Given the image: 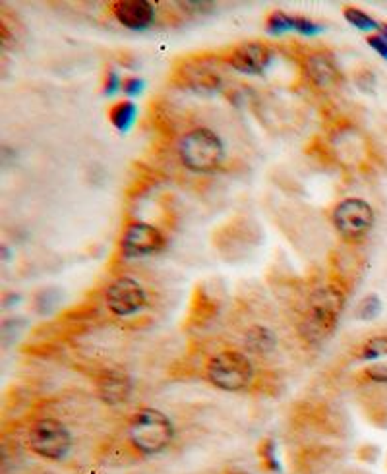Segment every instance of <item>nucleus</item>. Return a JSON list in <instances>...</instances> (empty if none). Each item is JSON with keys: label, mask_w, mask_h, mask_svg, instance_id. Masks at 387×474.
<instances>
[{"label": "nucleus", "mask_w": 387, "mask_h": 474, "mask_svg": "<svg viewBox=\"0 0 387 474\" xmlns=\"http://www.w3.org/2000/svg\"><path fill=\"white\" fill-rule=\"evenodd\" d=\"M344 294L333 284L321 286L310 298L306 316L301 321V335L308 343H321L333 333L339 316L343 312Z\"/></svg>", "instance_id": "f257e3e1"}, {"label": "nucleus", "mask_w": 387, "mask_h": 474, "mask_svg": "<svg viewBox=\"0 0 387 474\" xmlns=\"http://www.w3.org/2000/svg\"><path fill=\"white\" fill-rule=\"evenodd\" d=\"M128 436L132 448L136 449L139 455L151 457V455L163 453L165 449L171 445L174 428L167 414L157 408L144 406L130 418Z\"/></svg>", "instance_id": "f03ea898"}, {"label": "nucleus", "mask_w": 387, "mask_h": 474, "mask_svg": "<svg viewBox=\"0 0 387 474\" xmlns=\"http://www.w3.org/2000/svg\"><path fill=\"white\" fill-rule=\"evenodd\" d=\"M179 157L188 171L211 173L223 163L225 146L213 130H190L179 142Z\"/></svg>", "instance_id": "7ed1b4c3"}, {"label": "nucleus", "mask_w": 387, "mask_h": 474, "mask_svg": "<svg viewBox=\"0 0 387 474\" xmlns=\"http://www.w3.org/2000/svg\"><path fill=\"white\" fill-rule=\"evenodd\" d=\"M207 379L217 389L236 393L252 383L254 366L246 354L238 351H223L207 362Z\"/></svg>", "instance_id": "20e7f679"}, {"label": "nucleus", "mask_w": 387, "mask_h": 474, "mask_svg": "<svg viewBox=\"0 0 387 474\" xmlns=\"http://www.w3.org/2000/svg\"><path fill=\"white\" fill-rule=\"evenodd\" d=\"M27 445L35 455L47 461H62L70 453L72 436L68 428L54 418H41L29 428Z\"/></svg>", "instance_id": "39448f33"}, {"label": "nucleus", "mask_w": 387, "mask_h": 474, "mask_svg": "<svg viewBox=\"0 0 387 474\" xmlns=\"http://www.w3.org/2000/svg\"><path fill=\"white\" fill-rule=\"evenodd\" d=\"M331 221L341 238L358 242L364 238L374 224V209L361 198H347L333 207Z\"/></svg>", "instance_id": "423d86ee"}, {"label": "nucleus", "mask_w": 387, "mask_h": 474, "mask_svg": "<svg viewBox=\"0 0 387 474\" xmlns=\"http://www.w3.org/2000/svg\"><path fill=\"white\" fill-rule=\"evenodd\" d=\"M105 304L116 318H128L146 308L147 296L144 286L136 279L119 277L109 284L105 293Z\"/></svg>", "instance_id": "0eeeda50"}, {"label": "nucleus", "mask_w": 387, "mask_h": 474, "mask_svg": "<svg viewBox=\"0 0 387 474\" xmlns=\"http://www.w3.org/2000/svg\"><path fill=\"white\" fill-rule=\"evenodd\" d=\"M165 248L163 233L149 223H130L121 236V252L124 258H144Z\"/></svg>", "instance_id": "6e6552de"}, {"label": "nucleus", "mask_w": 387, "mask_h": 474, "mask_svg": "<svg viewBox=\"0 0 387 474\" xmlns=\"http://www.w3.org/2000/svg\"><path fill=\"white\" fill-rule=\"evenodd\" d=\"M271 56H273V52L267 45L252 41V43H242L234 47L229 52L227 62L242 74H261L267 68V64L271 62Z\"/></svg>", "instance_id": "1a4fd4ad"}, {"label": "nucleus", "mask_w": 387, "mask_h": 474, "mask_svg": "<svg viewBox=\"0 0 387 474\" xmlns=\"http://www.w3.org/2000/svg\"><path fill=\"white\" fill-rule=\"evenodd\" d=\"M112 14L121 26L128 29H146L155 20L153 6L146 0H121L112 4Z\"/></svg>", "instance_id": "9d476101"}, {"label": "nucleus", "mask_w": 387, "mask_h": 474, "mask_svg": "<svg viewBox=\"0 0 387 474\" xmlns=\"http://www.w3.org/2000/svg\"><path fill=\"white\" fill-rule=\"evenodd\" d=\"M306 74L312 84L321 89L335 87L341 82V72L329 52H312L306 59Z\"/></svg>", "instance_id": "9b49d317"}, {"label": "nucleus", "mask_w": 387, "mask_h": 474, "mask_svg": "<svg viewBox=\"0 0 387 474\" xmlns=\"http://www.w3.org/2000/svg\"><path fill=\"white\" fill-rule=\"evenodd\" d=\"M97 393L107 405H121L128 401L132 393V381L128 376L119 372H107L97 379Z\"/></svg>", "instance_id": "f8f14e48"}, {"label": "nucleus", "mask_w": 387, "mask_h": 474, "mask_svg": "<svg viewBox=\"0 0 387 474\" xmlns=\"http://www.w3.org/2000/svg\"><path fill=\"white\" fill-rule=\"evenodd\" d=\"M174 82L179 86L198 89V91H215L221 86V79L217 74L198 64H184V68L176 72Z\"/></svg>", "instance_id": "ddd939ff"}, {"label": "nucleus", "mask_w": 387, "mask_h": 474, "mask_svg": "<svg viewBox=\"0 0 387 474\" xmlns=\"http://www.w3.org/2000/svg\"><path fill=\"white\" fill-rule=\"evenodd\" d=\"M246 346L252 353H267L273 351L277 345V339L273 335V331H269L264 326H254L246 331Z\"/></svg>", "instance_id": "4468645a"}, {"label": "nucleus", "mask_w": 387, "mask_h": 474, "mask_svg": "<svg viewBox=\"0 0 387 474\" xmlns=\"http://www.w3.org/2000/svg\"><path fill=\"white\" fill-rule=\"evenodd\" d=\"M136 114H138V107L132 103V101H121V103H114L109 111V118L114 124V128L121 130V132H128L130 126L136 121Z\"/></svg>", "instance_id": "2eb2a0df"}, {"label": "nucleus", "mask_w": 387, "mask_h": 474, "mask_svg": "<svg viewBox=\"0 0 387 474\" xmlns=\"http://www.w3.org/2000/svg\"><path fill=\"white\" fill-rule=\"evenodd\" d=\"M381 356H387V335H378L368 339L361 346V353H358L361 360H378Z\"/></svg>", "instance_id": "dca6fc26"}, {"label": "nucleus", "mask_w": 387, "mask_h": 474, "mask_svg": "<svg viewBox=\"0 0 387 474\" xmlns=\"http://www.w3.org/2000/svg\"><path fill=\"white\" fill-rule=\"evenodd\" d=\"M294 29V17L284 14L281 10H275L271 12L269 17H267V31L273 35H281L284 31H291Z\"/></svg>", "instance_id": "f3484780"}, {"label": "nucleus", "mask_w": 387, "mask_h": 474, "mask_svg": "<svg viewBox=\"0 0 387 474\" xmlns=\"http://www.w3.org/2000/svg\"><path fill=\"white\" fill-rule=\"evenodd\" d=\"M344 20L351 24V26L358 27L362 31H370V29H379V24L370 17L366 12H362L358 8H344Z\"/></svg>", "instance_id": "a211bd4d"}, {"label": "nucleus", "mask_w": 387, "mask_h": 474, "mask_svg": "<svg viewBox=\"0 0 387 474\" xmlns=\"http://www.w3.org/2000/svg\"><path fill=\"white\" fill-rule=\"evenodd\" d=\"M381 312V300H379L376 294H368L366 298H362L358 308H356V316L362 319V321H370V319H376Z\"/></svg>", "instance_id": "6ab92c4d"}, {"label": "nucleus", "mask_w": 387, "mask_h": 474, "mask_svg": "<svg viewBox=\"0 0 387 474\" xmlns=\"http://www.w3.org/2000/svg\"><path fill=\"white\" fill-rule=\"evenodd\" d=\"M259 451H261V461H264V465L269 468V471H277L279 468V463H277L275 459V443L271 440H266L261 441V448H259Z\"/></svg>", "instance_id": "aec40b11"}, {"label": "nucleus", "mask_w": 387, "mask_h": 474, "mask_svg": "<svg viewBox=\"0 0 387 474\" xmlns=\"http://www.w3.org/2000/svg\"><path fill=\"white\" fill-rule=\"evenodd\" d=\"M294 31H298V33L302 35H316L321 31V26L314 24V22L308 20V17L296 16L294 17Z\"/></svg>", "instance_id": "412c9836"}, {"label": "nucleus", "mask_w": 387, "mask_h": 474, "mask_svg": "<svg viewBox=\"0 0 387 474\" xmlns=\"http://www.w3.org/2000/svg\"><path fill=\"white\" fill-rule=\"evenodd\" d=\"M119 89H122V82L119 79V74H116L112 68H109L107 70V74H105L103 93L107 95V97H111V95L116 93Z\"/></svg>", "instance_id": "4be33fe9"}, {"label": "nucleus", "mask_w": 387, "mask_h": 474, "mask_svg": "<svg viewBox=\"0 0 387 474\" xmlns=\"http://www.w3.org/2000/svg\"><path fill=\"white\" fill-rule=\"evenodd\" d=\"M364 378L378 383H387V364H372L364 370Z\"/></svg>", "instance_id": "5701e85b"}, {"label": "nucleus", "mask_w": 387, "mask_h": 474, "mask_svg": "<svg viewBox=\"0 0 387 474\" xmlns=\"http://www.w3.org/2000/svg\"><path fill=\"white\" fill-rule=\"evenodd\" d=\"M142 89H144V82L139 78H126L122 82V91L128 97H136L142 93Z\"/></svg>", "instance_id": "b1692460"}, {"label": "nucleus", "mask_w": 387, "mask_h": 474, "mask_svg": "<svg viewBox=\"0 0 387 474\" xmlns=\"http://www.w3.org/2000/svg\"><path fill=\"white\" fill-rule=\"evenodd\" d=\"M366 41H368V45H370L374 51L378 52L381 59H386L387 61V39H384L381 35L376 33V35H370Z\"/></svg>", "instance_id": "393cba45"}, {"label": "nucleus", "mask_w": 387, "mask_h": 474, "mask_svg": "<svg viewBox=\"0 0 387 474\" xmlns=\"http://www.w3.org/2000/svg\"><path fill=\"white\" fill-rule=\"evenodd\" d=\"M379 35L384 37V39H387V24H379Z\"/></svg>", "instance_id": "a878e982"}, {"label": "nucleus", "mask_w": 387, "mask_h": 474, "mask_svg": "<svg viewBox=\"0 0 387 474\" xmlns=\"http://www.w3.org/2000/svg\"><path fill=\"white\" fill-rule=\"evenodd\" d=\"M231 474H250V473H246V471H234V473Z\"/></svg>", "instance_id": "bb28decb"}]
</instances>
